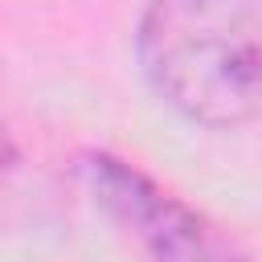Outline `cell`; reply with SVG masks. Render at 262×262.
<instances>
[{
  "instance_id": "6da1fadb",
  "label": "cell",
  "mask_w": 262,
  "mask_h": 262,
  "mask_svg": "<svg viewBox=\"0 0 262 262\" xmlns=\"http://www.w3.org/2000/svg\"><path fill=\"white\" fill-rule=\"evenodd\" d=\"M135 57L188 123L242 127L262 115V0H147Z\"/></svg>"
},
{
  "instance_id": "7a4b0ae2",
  "label": "cell",
  "mask_w": 262,
  "mask_h": 262,
  "mask_svg": "<svg viewBox=\"0 0 262 262\" xmlns=\"http://www.w3.org/2000/svg\"><path fill=\"white\" fill-rule=\"evenodd\" d=\"M74 172L90 201L147 254V262H250L217 221L168 192L143 168L111 151H86Z\"/></svg>"
}]
</instances>
